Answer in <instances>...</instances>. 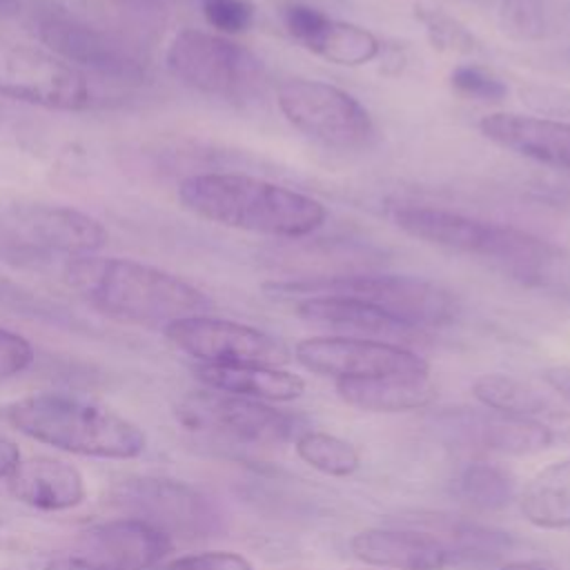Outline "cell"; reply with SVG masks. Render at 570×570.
<instances>
[{
  "mask_svg": "<svg viewBox=\"0 0 570 570\" xmlns=\"http://www.w3.org/2000/svg\"><path fill=\"white\" fill-rule=\"evenodd\" d=\"M497 570H559V568L546 559H517L499 566Z\"/></svg>",
  "mask_w": 570,
  "mask_h": 570,
  "instance_id": "f35d334b",
  "label": "cell"
},
{
  "mask_svg": "<svg viewBox=\"0 0 570 570\" xmlns=\"http://www.w3.org/2000/svg\"><path fill=\"white\" fill-rule=\"evenodd\" d=\"M294 309H296V316H301L303 321L338 327V330H347L365 336L396 338V336H410L412 332H416L410 325L385 314L383 309L350 296H309V298L296 301Z\"/></svg>",
  "mask_w": 570,
  "mask_h": 570,
  "instance_id": "44dd1931",
  "label": "cell"
},
{
  "mask_svg": "<svg viewBox=\"0 0 570 570\" xmlns=\"http://www.w3.org/2000/svg\"><path fill=\"white\" fill-rule=\"evenodd\" d=\"M178 198L205 220L267 236H307L327 218L321 200L247 174L189 176L180 183Z\"/></svg>",
  "mask_w": 570,
  "mask_h": 570,
  "instance_id": "7a4b0ae2",
  "label": "cell"
},
{
  "mask_svg": "<svg viewBox=\"0 0 570 570\" xmlns=\"http://www.w3.org/2000/svg\"><path fill=\"white\" fill-rule=\"evenodd\" d=\"M194 374L209 390L256 401H294L305 392V381L298 374L269 365L198 363Z\"/></svg>",
  "mask_w": 570,
  "mask_h": 570,
  "instance_id": "ffe728a7",
  "label": "cell"
},
{
  "mask_svg": "<svg viewBox=\"0 0 570 570\" xmlns=\"http://www.w3.org/2000/svg\"><path fill=\"white\" fill-rule=\"evenodd\" d=\"M436 539L450 550L454 561H488L512 550L514 539L510 532L481 525L465 519H439Z\"/></svg>",
  "mask_w": 570,
  "mask_h": 570,
  "instance_id": "d4e9b609",
  "label": "cell"
},
{
  "mask_svg": "<svg viewBox=\"0 0 570 570\" xmlns=\"http://www.w3.org/2000/svg\"><path fill=\"white\" fill-rule=\"evenodd\" d=\"M543 381L570 401V365H552L543 370Z\"/></svg>",
  "mask_w": 570,
  "mask_h": 570,
  "instance_id": "74e56055",
  "label": "cell"
},
{
  "mask_svg": "<svg viewBox=\"0 0 570 570\" xmlns=\"http://www.w3.org/2000/svg\"><path fill=\"white\" fill-rule=\"evenodd\" d=\"M294 450L303 463L327 476H350L361 468L358 450L330 432L305 430L296 436Z\"/></svg>",
  "mask_w": 570,
  "mask_h": 570,
  "instance_id": "4316f807",
  "label": "cell"
},
{
  "mask_svg": "<svg viewBox=\"0 0 570 570\" xmlns=\"http://www.w3.org/2000/svg\"><path fill=\"white\" fill-rule=\"evenodd\" d=\"M165 570H254L252 561L232 550H207L174 559Z\"/></svg>",
  "mask_w": 570,
  "mask_h": 570,
  "instance_id": "d6a6232c",
  "label": "cell"
},
{
  "mask_svg": "<svg viewBox=\"0 0 570 570\" xmlns=\"http://www.w3.org/2000/svg\"><path fill=\"white\" fill-rule=\"evenodd\" d=\"M416 16L423 22L425 33L434 47L456 53H472L476 49L474 38L468 33V29L448 13L428 7H416Z\"/></svg>",
  "mask_w": 570,
  "mask_h": 570,
  "instance_id": "f1b7e54d",
  "label": "cell"
},
{
  "mask_svg": "<svg viewBox=\"0 0 570 570\" xmlns=\"http://www.w3.org/2000/svg\"><path fill=\"white\" fill-rule=\"evenodd\" d=\"M521 514L537 528H570V459L539 470L521 492Z\"/></svg>",
  "mask_w": 570,
  "mask_h": 570,
  "instance_id": "603a6c76",
  "label": "cell"
},
{
  "mask_svg": "<svg viewBox=\"0 0 570 570\" xmlns=\"http://www.w3.org/2000/svg\"><path fill=\"white\" fill-rule=\"evenodd\" d=\"M65 281L102 314L131 323L165 327L209 307L207 296L185 278L131 258L73 256L65 265Z\"/></svg>",
  "mask_w": 570,
  "mask_h": 570,
  "instance_id": "6da1fadb",
  "label": "cell"
},
{
  "mask_svg": "<svg viewBox=\"0 0 570 570\" xmlns=\"http://www.w3.org/2000/svg\"><path fill=\"white\" fill-rule=\"evenodd\" d=\"M163 334L176 350L209 365L283 367L294 358L281 338L258 327L207 314L176 318L163 327Z\"/></svg>",
  "mask_w": 570,
  "mask_h": 570,
  "instance_id": "ba28073f",
  "label": "cell"
},
{
  "mask_svg": "<svg viewBox=\"0 0 570 570\" xmlns=\"http://www.w3.org/2000/svg\"><path fill=\"white\" fill-rule=\"evenodd\" d=\"M303 47L343 67L367 65L381 53V42L372 31L330 16H325V20L309 33Z\"/></svg>",
  "mask_w": 570,
  "mask_h": 570,
  "instance_id": "cb8c5ba5",
  "label": "cell"
},
{
  "mask_svg": "<svg viewBox=\"0 0 570 570\" xmlns=\"http://www.w3.org/2000/svg\"><path fill=\"white\" fill-rule=\"evenodd\" d=\"M474 399L488 410L514 414V416H532L546 412V396L532 385L508 376V374H481L472 383Z\"/></svg>",
  "mask_w": 570,
  "mask_h": 570,
  "instance_id": "484cf974",
  "label": "cell"
},
{
  "mask_svg": "<svg viewBox=\"0 0 570 570\" xmlns=\"http://www.w3.org/2000/svg\"><path fill=\"white\" fill-rule=\"evenodd\" d=\"M0 96L58 111H82L94 100L80 69L24 45H0Z\"/></svg>",
  "mask_w": 570,
  "mask_h": 570,
  "instance_id": "30bf717a",
  "label": "cell"
},
{
  "mask_svg": "<svg viewBox=\"0 0 570 570\" xmlns=\"http://www.w3.org/2000/svg\"><path fill=\"white\" fill-rule=\"evenodd\" d=\"M180 419L189 428L212 430L247 445H281L305 432L292 412L216 390L187 396L180 405Z\"/></svg>",
  "mask_w": 570,
  "mask_h": 570,
  "instance_id": "7c38bea8",
  "label": "cell"
},
{
  "mask_svg": "<svg viewBox=\"0 0 570 570\" xmlns=\"http://www.w3.org/2000/svg\"><path fill=\"white\" fill-rule=\"evenodd\" d=\"M394 225L412 238L461 254L501 263L514 272H534L554 258V247L512 225L481 220L432 205L392 207Z\"/></svg>",
  "mask_w": 570,
  "mask_h": 570,
  "instance_id": "277c9868",
  "label": "cell"
},
{
  "mask_svg": "<svg viewBox=\"0 0 570 570\" xmlns=\"http://www.w3.org/2000/svg\"><path fill=\"white\" fill-rule=\"evenodd\" d=\"M80 548L85 557L107 566L122 570H149L174 550V541L163 528L140 517H120L85 530Z\"/></svg>",
  "mask_w": 570,
  "mask_h": 570,
  "instance_id": "2e32d148",
  "label": "cell"
},
{
  "mask_svg": "<svg viewBox=\"0 0 570 570\" xmlns=\"http://www.w3.org/2000/svg\"><path fill=\"white\" fill-rule=\"evenodd\" d=\"M116 2L129 4V7H136V9H151V7H163L169 0H116Z\"/></svg>",
  "mask_w": 570,
  "mask_h": 570,
  "instance_id": "ab89813d",
  "label": "cell"
},
{
  "mask_svg": "<svg viewBox=\"0 0 570 570\" xmlns=\"http://www.w3.org/2000/svg\"><path fill=\"white\" fill-rule=\"evenodd\" d=\"M7 423L20 434L56 450L96 459H136L147 448L145 430L94 401L40 392L4 407Z\"/></svg>",
  "mask_w": 570,
  "mask_h": 570,
  "instance_id": "3957f363",
  "label": "cell"
},
{
  "mask_svg": "<svg viewBox=\"0 0 570 570\" xmlns=\"http://www.w3.org/2000/svg\"><path fill=\"white\" fill-rule=\"evenodd\" d=\"M276 102L292 127L323 145L354 149L372 138L370 111L330 82L289 78L278 87Z\"/></svg>",
  "mask_w": 570,
  "mask_h": 570,
  "instance_id": "52a82bcc",
  "label": "cell"
},
{
  "mask_svg": "<svg viewBox=\"0 0 570 570\" xmlns=\"http://www.w3.org/2000/svg\"><path fill=\"white\" fill-rule=\"evenodd\" d=\"M479 131L517 156L570 169V122L566 120L494 111L479 120Z\"/></svg>",
  "mask_w": 570,
  "mask_h": 570,
  "instance_id": "e0dca14e",
  "label": "cell"
},
{
  "mask_svg": "<svg viewBox=\"0 0 570 570\" xmlns=\"http://www.w3.org/2000/svg\"><path fill=\"white\" fill-rule=\"evenodd\" d=\"M9 238L27 249L60 252L69 258L98 252L109 234L89 214L65 205H20L4 216Z\"/></svg>",
  "mask_w": 570,
  "mask_h": 570,
  "instance_id": "5bb4252c",
  "label": "cell"
},
{
  "mask_svg": "<svg viewBox=\"0 0 570 570\" xmlns=\"http://www.w3.org/2000/svg\"><path fill=\"white\" fill-rule=\"evenodd\" d=\"M263 289L274 298L350 296L365 301L412 330L439 327L456 314L454 298L441 285L407 274H345L303 281H272Z\"/></svg>",
  "mask_w": 570,
  "mask_h": 570,
  "instance_id": "5b68a950",
  "label": "cell"
},
{
  "mask_svg": "<svg viewBox=\"0 0 570 570\" xmlns=\"http://www.w3.org/2000/svg\"><path fill=\"white\" fill-rule=\"evenodd\" d=\"M336 394L343 403L363 412H407L434 401L436 390L430 379L381 376V379H341Z\"/></svg>",
  "mask_w": 570,
  "mask_h": 570,
  "instance_id": "7402d4cb",
  "label": "cell"
},
{
  "mask_svg": "<svg viewBox=\"0 0 570 570\" xmlns=\"http://www.w3.org/2000/svg\"><path fill=\"white\" fill-rule=\"evenodd\" d=\"M439 425L465 445L501 454H534L552 445V430L532 419L514 416L494 410H448L439 419Z\"/></svg>",
  "mask_w": 570,
  "mask_h": 570,
  "instance_id": "9a60e30c",
  "label": "cell"
},
{
  "mask_svg": "<svg viewBox=\"0 0 570 570\" xmlns=\"http://www.w3.org/2000/svg\"><path fill=\"white\" fill-rule=\"evenodd\" d=\"M7 488L20 503L45 512L71 510L87 499L85 474L73 463L47 454L22 459Z\"/></svg>",
  "mask_w": 570,
  "mask_h": 570,
  "instance_id": "ac0fdd59",
  "label": "cell"
},
{
  "mask_svg": "<svg viewBox=\"0 0 570 570\" xmlns=\"http://www.w3.org/2000/svg\"><path fill=\"white\" fill-rule=\"evenodd\" d=\"M38 36L51 53L80 71L89 69L120 80H140L145 76V65L129 42L82 18L47 11L38 20Z\"/></svg>",
  "mask_w": 570,
  "mask_h": 570,
  "instance_id": "4fadbf2b",
  "label": "cell"
},
{
  "mask_svg": "<svg viewBox=\"0 0 570 570\" xmlns=\"http://www.w3.org/2000/svg\"><path fill=\"white\" fill-rule=\"evenodd\" d=\"M111 497L134 517L163 528L167 534L205 539L223 530V514L214 501L178 479L129 476L111 490Z\"/></svg>",
  "mask_w": 570,
  "mask_h": 570,
  "instance_id": "9c48e42d",
  "label": "cell"
},
{
  "mask_svg": "<svg viewBox=\"0 0 570 570\" xmlns=\"http://www.w3.org/2000/svg\"><path fill=\"white\" fill-rule=\"evenodd\" d=\"M45 570H122L116 566H107L102 561L89 559L85 554H60L45 563Z\"/></svg>",
  "mask_w": 570,
  "mask_h": 570,
  "instance_id": "d590c367",
  "label": "cell"
},
{
  "mask_svg": "<svg viewBox=\"0 0 570 570\" xmlns=\"http://www.w3.org/2000/svg\"><path fill=\"white\" fill-rule=\"evenodd\" d=\"M350 550L367 566L394 570H445L454 563L441 539L416 530L367 528L350 539Z\"/></svg>",
  "mask_w": 570,
  "mask_h": 570,
  "instance_id": "d6986e66",
  "label": "cell"
},
{
  "mask_svg": "<svg viewBox=\"0 0 570 570\" xmlns=\"http://www.w3.org/2000/svg\"><path fill=\"white\" fill-rule=\"evenodd\" d=\"M450 82L461 96L483 102H499L508 94L505 82L479 65H459L450 73Z\"/></svg>",
  "mask_w": 570,
  "mask_h": 570,
  "instance_id": "f546056e",
  "label": "cell"
},
{
  "mask_svg": "<svg viewBox=\"0 0 570 570\" xmlns=\"http://www.w3.org/2000/svg\"><path fill=\"white\" fill-rule=\"evenodd\" d=\"M33 345L18 332L0 327V381L13 379L31 367Z\"/></svg>",
  "mask_w": 570,
  "mask_h": 570,
  "instance_id": "1f68e13d",
  "label": "cell"
},
{
  "mask_svg": "<svg viewBox=\"0 0 570 570\" xmlns=\"http://www.w3.org/2000/svg\"><path fill=\"white\" fill-rule=\"evenodd\" d=\"M205 20L227 33H243L254 20V4L249 0H200Z\"/></svg>",
  "mask_w": 570,
  "mask_h": 570,
  "instance_id": "4dcf8cb0",
  "label": "cell"
},
{
  "mask_svg": "<svg viewBox=\"0 0 570 570\" xmlns=\"http://www.w3.org/2000/svg\"><path fill=\"white\" fill-rule=\"evenodd\" d=\"M20 461H22V452H20L18 443L11 441L9 436L0 434V481L2 479L7 481L16 472Z\"/></svg>",
  "mask_w": 570,
  "mask_h": 570,
  "instance_id": "8d00e7d4",
  "label": "cell"
},
{
  "mask_svg": "<svg viewBox=\"0 0 570 570\" xmlns=\"http://www.w3.org/2000/svg\"><path fill=\"white\" fill-rule=\"evenodd\" d=\"M165 65L183 85L227 100L254 98L267 80L263 60L254 51L198 29H183L171 38Z\"/></svg>",
  "mask_w": 570,
  "mask_h": 570,
  "instance_id": "8992f818",
  "label": "cell"
},
{
  "mask_svg": "<svg viewBox=\"0 0 570 570\" xmlns=\"http://www.w3.org/2000/svg\"><path fill=\"white\" fill-rule=\"evenodd\" d=\"M503 16L505 24L525 38L541 33V11L534 0H505Z\"/></svg>",
  "mask_w": 570,
  "mask_h": 570,
  "instance_id": "e575fe53",
  "label": "cell"
},
{
  "mask_svg": "<svg viewBox=\"0 0 570 570\" xmlns=\"http://www.w3.org/2000/svg\"><path fill=\"white\" fill-rule=\"evenodd\" d=\"M521 100L543 116H570V91L546 85L521 87Z\"/></svg>",
  "mask_w": 570,
  "mask_h": 570,
  "instance_id": "836d02e7",
  "label": "cell"
},
{
  "mask_svg": "<svg viewBox=\"0 0 570 570\" xmlns=\"http://www.w3.org/2000/svg\"><path fill=\"white\" fill-rule=\"evenodd\" d=\"M459 490L479 510H503L514 499V479L494 463L476 461L463 468Z\"/></svg>",
  "mask_w": 570,
  "mask_h": 570,
  "instance_id": "83f0119b",
  "label": "cell"
},
{
  "mask_svg": "<svg viewBox=\"0 0 570 570\" xmlns=\"http://www.w3.org/2000/svg\"><path fill=\"white\" fill-rule=\"evenodd\" d=\"M292 356L309 372L341 379L414 376L425 379L430 365L416 352L374 338L309 336L294 345Z\"/></svg>",
  "mask_w": 570,
  "mask_h": 570,
  "instance_id": "8fae6325",
  "label": "cell"
}]
</instances>
